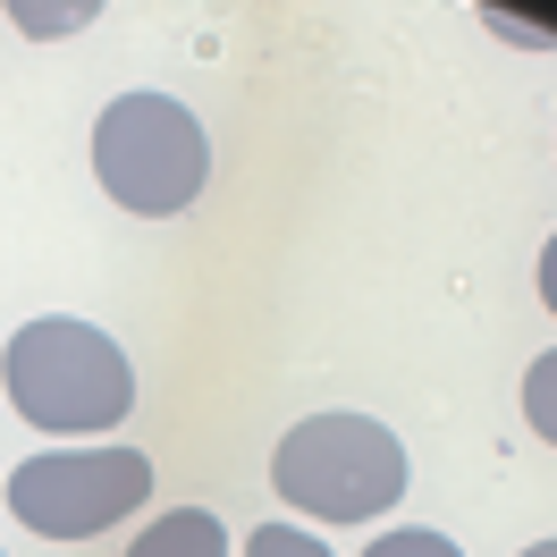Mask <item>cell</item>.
<instances>
[{
	"instance_id": "obj_10",
	"label": "cell",
	"mask_w": 557,
	"mask_h": 557,
	"mask_svg": "<svg viewBox=\"0 0 557 557\" xmlns=\"http://www.w3.org/2000/svg\"><path fill=\"white\" fill-rule=\"evenodd\" d=\"M523 557H557V541H532V549H523Z\"/></svg>"
},
{
	"instance_id": "obj_6",
	"label": "cell",
	"mask_w": 557,
	"mask_h": 557,
	"mask_svg": "<svg viewBox=\"0 0 557 557\" xmlns=\"http://www.w3.org/2000/svg\"><path fill=\"white\" fill-rule=\"evenodd\" d=\"M523 422H532V431L557 448V347L541 355L532 372H523Z\"/></svg>"
},
{
	"instance_id": "obj_7",
	"label": "cell",
	"mask_w": 557,
	"mask_h": 557,
	"mask_svg": "<svg viewBox=\"0 0 557 557\" xmlns=\"http://www.w3.org/2000/svg\"><path fill=\"white\" fill-rule=\"evenodd\" d=\"M245 557H330V549H321L305 523H262V532L245 541Z\"/></svg>"
},
{
	"instance_id": "obj_4",
	"label": "cell",
	"mask_w": 557,
	"mask_h": 557,
	"mask_svg": "<svg viewBox=\"0 0 557 557\" xmlns=\"http://www.w3.org/2000/svg\"><path fill=\"white\" fill-rule=\"evenodd\" d=\"M144 498H152V465L127 440H110V448H51L9 473V516L26 532H42V541H94L119 516H136Z\"/></svg>"
},
{
	"instance_id": "obj_3",
	"label": "cell",
	"mask_w": 557,
	"mask_h": 557,
	"mask_svg": "<svg viewBox=\"0 0 557 557\" xmlns=\"http://www.w3.org/2000/svg\"><path fill=\"white\" fill-rule=\"evenodd\" d=\"M94 170H102L110 203H127L136 220H170V211H186L203 195L211 136L170 94H119L94 119Z\"/></svg>"
},
{
	"instance_id": "obj_9",
	"label": "cell",
	"mask_w": 557,
	"mask_h": 557,
	"mask_svg": "<svg viewBox=\"0 0 557 557\" xmlns=\"http://www.w3.org/2000/svg\"><path fill=\"white\" fill-rule=\"evenodd\" d=\"M541 305H549V313H557V237L541 245Z\"/></svg>"
},
{
	"instance_id": "obj_2",
	"label": "cell",
	"mask_w": 557,
	"mask_h": 557,
	"mask_svg": "<svg viewBox=\"0 0 557 557\" xmlns=\"http://www.w3.org/2000/svg\"><path fill=\"white\" fill-rule=\"evenodd\" d=\"M271 482L287 507L321 523H372L381 507L406 498V440L372 414H313L278 440Z\"/></svg>"
},
{
	"instance_id": "obj_1",
	"label": "cell",
	"mask_w": 557,
	"mask_h": 557,
	"mask_svg": "<svg viewBox=\"0 0 557 557\" xmlns=\"http://www.w3.org/2000/svg\"><path fill=\"white\" fill-rule=\"evenodd\" d=\"M0 388L35 431H119L136 414V363L94 321L42 313L0 355Z\"/></svg>"
},
{
	"instance_id": "obj_8",
	"label": "cell",
	"mask_w": 557,
	"mask_h": 557,
	"mask_svg": "<svg viewBox=\"0 0 557 557\" xmlns=\"http://www.w3.org/2000/svg\"><path fill=\"white\" fill-rule=\"evenodd\" d=\"M363 557H465V549H456L448 532H414V523H406V532H381Z\"/></svg>"
},
{
	"instance_id": "obj_5",
	"label": "cell",
	"mask_w": 557,
	"mask_h": 557,
	"mask_svg": "<svg viewBox=\"0 0 557 557\" xmlns=\"http://www.w3.org/2000/svg\"><path fill=\"white\" fill-rule=\"evenodd\" d=\"M127 557H228V523L211 516V507H177V516L144 523Z\"/></svg>"
}]
</instances>
